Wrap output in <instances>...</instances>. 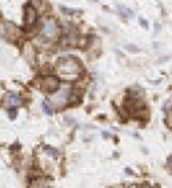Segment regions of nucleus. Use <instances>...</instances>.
Listing matches in <instances>:
<instances>
[{
	"label": "nucleus",
	"mask_w": 172,
	"mask_h": 188,
	"mask_svg": "<svg viewBox=\"0 0 172 188\" xmlns=\"http://www.w3.org/2000/svg\"><path fill=\"white\" fill-rule=\"evenodd\" d=\"M127 188H139V187H138L136 184H131V185H128V187H127Z\"/></svg>",
	"instance_id": "20"
},
{
	"label": "nucleus",
	"mask_w": 172,
	"mask_h": 188,
	"mask_svg": "<svg viewBox=\"0 0 172 188\" xmlns=\"http://www.w3.org/2000/svg\"><path fill=\"white\" fill-rule=\"evenodd\" d=\"M168 169L172 172V157L168 158Z\"/></svg>",
	"instance_id": "18"
},
{
	"label": "nucleus",
	"mask_w": 172,
	"mask_h": 188,
	"mask_svg": "<svg viewBox=\"0 0 172 188\" xmlns=\"http://www.w3.org/2000/svg\"><path fill=\"white\" fill-rule=\"evenodd\" d=\"M102 137H103V139H109L110 135L108 133V132H103V133H102Z\"/></svg>",
	"instance_id": "19"
},
{
	"label": "nucleus",
	"mask_w": 172,
	"mask_h": 188,
	"mask_svg": "<svg viewBox=\"0 0 172 188\" xmlns=\"http://www.w3.org/2000/svg\"><path fill=\"white\" fill-rule=\"evenodd\" d=\"M55 69L58 71L59 77L66 81H76L80 78L81 71H83V65L76 56H63L58 62Z\"/></svg>",
	"instance_id": "1"
},
{
	"label": "nucleus",
	"mask_w": 172,
	"mask_h": 188,
	"mask_svg": "<svg viewBox=\"0 0 172 188\" xmlns=\"http://www.w3.org/2000/svg\"><path fill=\"white\" fill-rule=\"evenodd\" d=\"M73 92V88L69 82H61V86L58 88V91L51 95L50 100L51 106L54 109H63L65 106H69V99Z\"/></svg>",
	"instance_id": "3"
},
{
	"label": "nucleus",
	"mask_w": 172,
	"mask_h": 188,
	"mask_svg": "<svg viewBox=\"0 0 172 188\" xmlns=\"http://www.w3.org/2000/svg\"><path fill=\"white\" fill-rule=\"evenodd\" d=\"M117 13L123 18H132L133 16V11L124 4H117Z\"/></svg>",
	"instance_id": "9"
},
{
	"label": "nucleus",
	"mask_w": 172,
	"mask_h": 188,
	"mask_svg": "<svg viewBox=\"0 0 172 188\" xmlns=\"http://www.w3.org/2000/svg\"><path fill=\"white\" fill-rule=\"evenodd\" d=\"M4 104L8 109H17V107H21L24 104V99L17 92H7L4 96Z\"/></svg>",
	"instance_id": "7"
},
{
	"label": "nucleus",
	"mask_w": 172,
	"mask_h": 188,
	"mask_svg": "<svg viewBox=\"0 0 172 188\" xmlns=\"http://www.w3.org/2000/svg\"><path fill=\"white\" fill-rule=\"evenodd\" d=\"M142 188H151V187H150V185H143Z\"/></svg>",
	"instance_id": "21"
},
{
	"label": "nucleus",
	"mask_w": 172,
	"mask_h": 188,
	"mask_svg": "<svg viewBox=\"0 0 172 188\" xmlns=\"http://www.w3.org/2000/svg\"><path fill=\"white\" fill-rule=\"evenodd\" d=\"M25 56L28 58V61H29L31 63H33L35 58H36V51H35L33 46L29 44V43H26V44H25Z\"/></svg>",
	"instance_id": "10"
},
{
	"label": "nucleus",
	"mask_w": 172,
	"mask_h": 188,
	"mask_svg": "<svg viewBox=\"0 0 172 188\" xmlns=\"http://www.w3.org/2000/svg\"><path fill=\"white\" fill-rule=\"evenodd\" d=\"M0 36L7 41L15 43L21 37V30H19V28H17L11 22H3V24H0Z\"/></svg>",
	"instance_id": "4"
},
{
	"label": "nucleus",
	"mask_w": 172,
	"mask_h": 188,
	"mask_svg": "<svg viewBox=\"0 0 172 188\" xmlns=\"http://www.w3.org/2000/svg\"><path fill=\"white\" fill-rule=\"evenodd\" d=\"M40 34L47 41H56L61 37V26L55 16H44L40 24Z\"/></svg>",
	"instance_id": "2"
},
{
	"label": "nucleus",
	"mask_w": 172,
	"mask_h": 188,
	"mask_svg": "<svg viewBox=\"0 0 172 188\" xmlns=\"http://www.w3.org/2000/svg\"><path fill=\"white\" fill-rule=\"evenodd\" d=\"M171 74H172V73H171Z\"/></svg>",
	"instance_id": "23"
},
{
	"label": "nucleus",
	"mask_w": 172,
	"mask_h": 188,
	"mask_svg": "<svg viewBox=\"0 0 172 188\" xmlns=\"http://www.w3.org/2000/svg\"><path fill=\"white\" fill-rule=\"evenodd\" d=\"M59 10L61 13L65 14V15H77V14H83V10H78V8H69L66 6H59Z\"/></svg>",
	"instance_id": "11"
},
{
	"label": "nucleus",
	"mask_w": 172,
	"mask_h": 188,
	"mask_svg": "<svg viewBox=\"0 0 172 188\" xmlns=\"http://www.w3.org/2000/svg\"><path fill=\"white\" fill-rule=\"evenodd\" d=\"M44 151H46V154H47L48 157L54 158V159H56V158L59 157V150L54 148L51 146H44Z\"/></svg>",
	"instance_id": "12"
},
{
	"label": "nucleus",
	"mask_w": 172,
	"mask_h": 188,
	"mask_svg": "<svg viewBox=\"0 0 172 188\" xmlns=\"http://www.w3.org/2000/svg\"><path fill=\"white\" fill-rule=\"evenodd\" d=\"M156 188H160V187H158V185H157V187H156Z\"/></svg>",
	"instance_id": "22"
},
{
	"label": "nucleus",
	"mask_w": 172,
	"mask_h": 188,
	"mask_svg": "<svg viewBox=\"0 0 172 188\" xmlns=\"http://www.w3.org/2000/svg\"><path fill=\"white\" fill-rule=\"evenodd\" d=\"M17 114H18L17 109H7V115H8V118H10V119H15Z\"/></svg>",
	"instance_id": "14"
},
{
	"label": "nucleus",
	"mask_w": 172,
	"mask_h": 188,
	"mask_svg": "<svg viewBox=\"0 0 172 188\" xmlns=\"http://www.w3.org/2000/svg\"><path fill=\"white\" fill-rule=\"evenodd\" d=\"M124 173L129 174V176H132V174H133V170L131 169V168H125V169H124Z\"/></svg>",
	"instance_id": "17"
},
{
	"label": "nucleus",
	"mask_w": 172,
	"mask_h": 188,
	"mask_svg": "<svg viewBox=\"0 0 172 188\" xmlns=\"http://www.w3.org/2000/svg\"><path fill=\"white\" fill-rule=\"evenodd\" d=\"M41 107H43L44 114H47V115H52L54 114V107L51 106V103L48 102V100H44V102L41 103Z\"/></svg>",
	"instance_id": "13"
},
{
	"label": "nucleus",
	"mask_w": 172,
	"mask_h": 188,
	"mask_svg": "<svg viewBox=\"0 0 172 188\" xmlns=\"http://www.w3.org/2000/svg\"><path fill=\"white\" fill-rule=\"evenodd\" d=\"M61 86V81L56 76H44L41 77L39 81V88L43 92H47V94H54L58 91V88Z\"/></svg>",
	"instance_id": "5"
},
{
	"label": "nucleus",
	"mask_w": 172,
	"mask_h": 188,
	"mask_svg": "<svg viewBox=\"0 0 172 188\" xmlns=\"http://www.w3.org/2000/svg\"><path fill=\"white\" fill-rule=\"evenodd\" d=\"M139 22H141V25H142V28H143V29H147V28H149L147 21H146L145 18H139Z\"/></svg>",
	"instance_id": "16"
},
{
	"label": "nucleus",
	"mask_w": 172,
	"mask_h": 188,
	"mask_svg": "<svg viewBox=\"0 0 172 188\" xmlns=\"http://www.w3.org/2000/svg\"><path fill=\"white\" fill-rule=\"evenodd\" d=\"M125 49H127V51H129V52H132V54L139 52V48L136 47V46H133V44H127V46H125Z\"/></svg>",
	"instance_id": "15"
},
{
	"label": "nucleus",
	"mask_w": 172,
	"mask_h": 188,
	"mask_svg": "<svg viewBox=\"0 0 172 188\" xmlns=\"http://www.w3.org/2000/svg\"><path fill=\"white\" fill-rule=\"evenodd\" d=\"M31 188H50V181L47 177H35L31 181Z\"/></svg>",
	"instance_id": "8"
},
{
	"label": "nucleus",
	"mask_w": 172,
	"mask_h": 188,
	"mask_svg": "<svg viewBox=\"0 0 172 188\" xmlns=\"http://www.w3.org/2000/svg\"><path fill=\"white\" fill-rule=\"evenodd\" d=\"M39 21V15H37V10L33 7L31 3H28L24 8V24L26 28H32L33 25Z\"/></svg>",
	"instance_id": "6"
}]
</instances>
